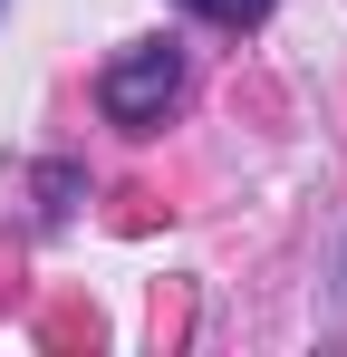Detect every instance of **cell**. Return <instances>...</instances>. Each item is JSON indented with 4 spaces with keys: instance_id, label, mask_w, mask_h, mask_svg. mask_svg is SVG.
I'll use <instances>...</instances> for the list:
<instances>
[{
    "instance_id": "6da1fadb",
    "label": "cell",
    "mask_w": 347,
    "mask_h": 357,
    "mask_svg": "<svg viewBox=\"0 0 347 357\" xmlns=\"http://www.w3.org/2000/svg\"><path fill=\"white\" fill-rule=\"evenodd\" d=\"M174 97H183V49H174V39H135V49H116L107 77H97V107H107V126H125V135H155V126L174 116Z\"/></svg>"
},
{
    "instance_id": "7a4b0ae2",
    "label": "cell",
    "mask_w": 347,
    "mask_h": 357,
    "mask_svg": "<svg viewBox=\"0 0 347 357\" xmlns=\"http://www.w3.org/2000/svg\"><path fill=\"white\" fill-rule=\"evenodd\" d=\"M193 20H222V29H251V20H270V0H183Z\"/></svg>"
}]
</instances>
